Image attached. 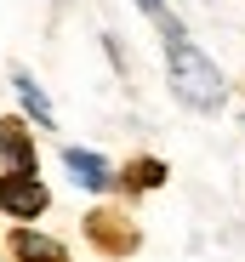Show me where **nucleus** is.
Masks as SVG:
<instances>
[{
	"instance_id": "nucleus-2",
	"label": "nucleus",
	"mask_w": 245,
	"mask_h": 262,
	"mask_svg": "<svg viewBox=\"0 0 245 262\" xmlns=\"http://www.w3.org/2000/svg\"><path fill=\"white\" fill-rule=\"evenodd\" d=\"M46 205H52V194H46V183H40V171H0V211L6 216L34 223Z\"/></svg>"
},
{
	"instance_id": "nucleus-5",
	"label": "nucleus",
	"mask_w": 245,
	"mask_h": 262,
	"mask_svg": "<svg viewBox=\"0 0 245 262\" xmlns=\"http://www.w3.org/2000/svg\"><path fill=\"white\" fill-rule=\"evenodd\" d=\"M0 165L6 171H34V143H29L23 120H0Z\"/></svg>"
},
{
	"instance_id": "nucleus-1",
	"label": "nucleus",
	"mask_w": 245,
	"mask_h": 262,
	"mask_svg": "<svg viewBox=\"0 0 245 262\" xmlns=\"http://www.w3.org/2000/svg\"><path fill=\"white\" fill-rule=\"evenodd\" d=\"M160 34H166V85H171V97H177L188 114H217L222 97H228L217 63L188 40V29H183L177 17H160Z\"/></svg>"
},
{
	"instance_id": "nucleus-4",
	"label": "nucleus",
	"mask_w": 245,
	"mask_h": 262,
	"mask_svg": "<svg viewBox=\"0 0 245 262\" xmlns=\"http://www.w3.org/2000/svg\"><path fill=\"white\" fill-rule=\"evenodd\" d=\"M86 228H92L97 251H108V256L137 251V228H131V223H120V216H108V211H92V216H86Z\"/></svg>"
},
{
	"instance_id": "nucleus-8",
	"label": "nucleus",
	"mask_w": 245,
	"mask_h": 262,
	"mask_svg": "<svg viewBox=\"0 0 245 262\" xmlns=\"http://www.w3.org/2000/svg\"><path fill=\"white\" fill-rule=\"evenodd\" d=\"M120 183H126V188H160V183H166V165H160V160H131L126 171H120Z\"/></svg>"
},
{
	"instance_id": "nucleus-6",
	"label": "nucleus",
	"mask_w": 245,
	"mask_h": 262,
	"mask_svg": "<svg viewBox=\"0 0 245 262\" xmlns=\"http://www.w3.org/2000/svg\"><path fill=\"white\" fill-rule=\"evenodd\" d=\"M12 92H17V103L34 114V125H40V131H52V125H57V108L46 103V92L34 85V74H29V69H12Z\"/></svg>"
},
{
	"instance_id": "nucleus-7",
	"label": "nucleus",
	"mask_w": 245,
	"mask_h": 262,
	"mask_svg": "<svg viewBox=\"0 0 245 262\" xmlns=\"http://www.w3.org/2000/svg\"><path fill=\"white\" fill-rule=\"evenodd\" d=\"M12 251H17V262H69V251L52 234H34V228H17L12 234Z\"/></svg>"
},
{
	"instance_id": "nucleus-9",
	"label": "nucleus",
	"mask_w": 245,
	"mask_h": 262,
	"mask_svg": "<svg viewBox=\"0 0 245 262\" xmlns=\"http://www.w3.org/2000/svg\"><path fill=\"white\" fill-rule=\"evenodd\" d=\"M137 12H143V17H154V23H160V17H166V0H137Z\"/></svg>"
},
{
	"instance_id": "nucleus-3",
	"label": "nucleus",
	"mask_w": 245,
	"mask_h": 262,
	"mask_svg": "<svg viewBox=\"0 0 245 262\" xmlns=\"http://www.w3.org/2000/svg\"><path fill=\"white\" fill-rule=\"evenodd\" d=\"M63 165H69V177H74L80 188H92V194H103V188L114 183L108 160H103V154H92V148H80V143H69V148H63Z\"/></svg>"
}]
</instances>
